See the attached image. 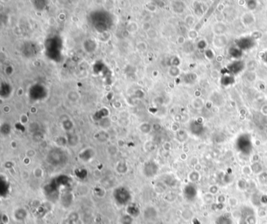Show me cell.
<instances>
[{
	"label": "cell",
	"instance_id": "obj_9",
	"mask_svg": "<svg viewBox=\"0 0 267 224\" xmlns=\"http://www.w3.org/2000/svg\"><path fill=\"white\" fill-rule=\"evenodd\" d=\"M128 169H127L126 165L124 163H118V167H117V171H118L119 173L124 174L127 172Z\"/></svg>",
	"mask_w": 267,
	"mask_h": 224
},
{
	"label": "cell",
	"instance_id": "obj_5",
	"mask_svg": "<svg viewBox=\"0 0 267 224\" xmlns=\"http://www.w3.org/2000/svg\"><path fill=\"white\" fill-rule=\"evenodd\" d=\"M216 224H233V220L229 215H222L216 219Z\"/></svg>",
	"mask_w": 267,
	"mask_h": 224
},
{
	"label": "cell",
	"instance_id": "obj_7",
	"mask_svg": "<svg viewBox=\"0 0 267 224\" xmlns=\"http://www.w3.org/2000/svg\"><path fill=\"white\" fill-rule=\"evenodd\" d=\"M120 221H121V224H133V217H132L131 216H129V215L126 213L125 215L121 216Z\"/></svg>",
	"mask_w": 267,
	"mask_h": 224
},
{
	"label": "cell",
	"instance_id": "obj_13",
	"mask_svg": "<svg viewBox=\"0 0 267 224\" xmlns=\"http://www.w3.org/2000/svg\"><path fill=\"white\" fill-rule=\"evenodd\" d=\"M228 203L231 207H235L238 204V200L235 198H230L228 200Z\"/></svg>",
	"mask_w": 267,
	"mask_h": 224
},
{
	"label": "cell",
	"instance_id": "obj_4",
	"mask_svg": "<svg viewBox=\"0 0 267 224\" xmlns=\"http://www.w3.org/2000/svg\"><path fill=\"white\" fill-rule=\"evenodd\" d=\"M157 213L155 208L152 206H149L147 207L146 209H145L143 217L146 219H147V220H152L154 218L157 217Z\"/></svg>",
	"mask_w": 267,
	"mask_h": 224
},
{
	"label": "cell",
	"instance_id": "obj_17",
	"mask_svg": "<svg viewBox=\"0 0 267 224\" xmlns=\"http://www.w3.org/2000/svg\"><path fill=\"white\" fill-rule=\"evenodd\" d=\"M239 224H247V222H246V220L244 219H243V218H241V219H240Z\"/></svg>",
	"mask_w": 267,
	"mask_h": 224
},
{
	"label": "cell",
	"instance_id": "obj_8",
	"mask_svg": "<svg viewBox=\"0 0 267 224\" xmlns=\"http://www.w3.org/2000/svg\"><path fill=\"white\" fill-rule=\"evenodd\" d=\"M251 202L253 204H255L256 206H259L260 205V204L262 203L261 201V196L260 195L257 194H255L251 197Z\"/></svg>",
	"mask_w": 267,
	"mask_h": 224
},
{
	"label": "cell",
	"instance_id": "obj_3",
	"mask_svg": "<svg viewBox=\"0 0 267 224\" xmlns=\"http://www.w3.org/2000/svg\"><path fill=\"white\" fill-rule=\"evenodd\" d=\"M27 216H28V213L23 208H16L13 212V218L16 221H24L27 218Z\"/></svg>",
	"mask_w": 267,
	"mask_h": 224
},
{
	"label": "cell",
	"instance_id": "obj_10",
	"mask_svg": "<svg viewBox=\"0 0 267 224\" xmlns=\"http://www.w3.org/2000/svg\"><path fill=\"white\" fill-rule=\"evenodd\" d=\"M182 216L185 220H190V219H192L193 213H192V212L190 211V210L187 209L185 210V211H183V213L182 214Z\"/></svg>",
	"mask_w": 267,
	"mask_h": 224
},
{
	"label": "cell",
	"instance_id": "obj_1",
	"mask_svg": "<svg viewBox=\"0 0 267 224\" xmlns=\"http://www.w3.org/2000/svg\"><path fill=\"white\" fill-rule=\"evenodd\" d=\"M113 198L118 206H124L131 201L132 195L126 188L120 186L114 190Z\"/></svg>",
	"mask_w": 267,
	"mask_h": 224
},
{
	"label": "cell",
	"instance_id": "obj_16",
	"mask_svg": "<svg viewBox=\"0 0 267 224\" xmlns=\"http://www.w3.org/2000/svg\"><path fill=\"white\" fill-rule=\"evenodd\" d=\"M225 200H226V198H225V197L223 196V195H219V196L217 198V201H218L219 203H220V204L224 202Z\"/></svg>",
	"mask_w": 267,
	"mask_h": 224
},
{
	"label": "cell",
	"instance_id": "obj_6",
	"mask_svg": "<svg viewBox=\"0 0 267 224\" xmlns=\"http://www.w3.org/2000/svg\"><path fill=\"white\" fill-rule=\"evenodd\" d=\"M139 207L136 206L135 204H132L127 208V214L131 216L132 217H135V216H139Z\"/></svg>",
	"mask_w": 267,
	"mask_h": 224
},
{
	"label": "cell",
	"instance_id": "obj_12",
	"mask_svg": "<svg viewBox=\"0 0 267 224\" xmlns=\"http://www.w3.org/2000/svg\"><path fill=\"white\" fill-rule=\"evenodd\" d=\"M213 199H214V198H213V195L211 194L210 193L207 194H205V197H204V201H205L206 203L212 202Z\"/></svg>",
	"mask_w": 267,
	"mask_h": 224
},
{
	"label": "cell",
	"instance_id": "obj_2",
	"mask_svg": "<svg viewBox=\"0 0 267 224\" xmlns=\"http://www.w3.org/2000/svg\"><path fill=\"white\" fill-rule=\"evenodd\" d=\"M197 187L193 184H189L184 187L183 195L187 201H193L197 196Z\"/></svg>",
	"mask_w": 267,
	"mask_h": 224
},
{
	"label": "cell",
	"instance_id": "obj_18",
	"mask_svg": "<svg viewBox=\"0 0 267 224\" xmlns=\"http://www.w3.org/2000/svg\"><path fill=\"white\" fill-rule=\"evenodd\" d=\"M265 224H267V223H265Z\"/></svg>",
	"mask_w": 267,
	"mask_h": 224
},
{
	"label": "cell",
	"instance_id": "obj_11",
	"mask_svg": "<svg viewBox=\"0 0 267 224\" xmlns=\"http://www.w3.org/2000/svg\"><path fill=\"white\" fill-rule=\"evenodd\" d=\"M247 222V224H256V218L254 215L247 216L246 219H244Z\"/></svg>",
	"mask_w": 267,
	"mask_h": 224
},
{
	"label": "cell",
	"instance_id": "obj_15",
	"mask_svg": "<svg viewBox=\"0 0 267 224\" xmlns=\"http://www.w3.org/2000/svg\"><path fill=\"white\" fill-rule=\"evenodd\" d=\"M35 171H36V172H38V174H37V175H35V176L38 177V178H40V177L43 176V170H42L41 169L38 168V169H35Z\"/></svg>",
	"mask_w": 267,
	"mask_h": 224
},
{
	"label": "cell",
	"instance_id": "obj_14",
	"mask_svg": "<svg viewBox=\"0 0 267 224\" xmlns=\"http://www.w3.org/2000/svg\"><path fill=\"white\" fill-rule=\"evenodd\" d=\"M217 192H218V187H217L216 186H212L209 188V193L211 194L214 195Z\"/></svg>",
	"mask_w": 267,
	"mask_h": 224
}]
</instances>
